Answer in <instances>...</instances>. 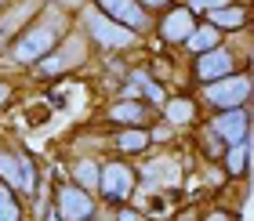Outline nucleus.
Here are the masks:
<instances>
[{
  "label": "nucleus",
  "instance_id": "obj_1",
  "mask_svg": "<svg viewBox=\"0 0 254 221\" xmlns=\"http://www.w3.org/2000/svg\"><path fill=\"white\" fill-rule=\"evenodd\" d=\"M80 22H84L91 44H102V48H109V51H127V48L138 44V33L120 26V22H113L98 4H84L80 7Z\"/></svg>",
  "mask_w": 254,
  "mask_h": 221
},
{
  "label": "nucleus",
  "instance_id": "obj_2",
  "mask_svg": "<svg viewBox=\"0 0 254 221\" xmlns=\"http://www.w3.org/2000/svg\"><path fill=\"white\" fill-rule=\"evenodd\" d=\"M59 51V22L37 18L33 26H26L15 40V58L18 62H44L48 55Z\"/></svg>",
  "mask_w": 254,
  "mask_h": 221
},
{
  "label": "nucleus",
  "instance_id": "obj_3",
  "mask_svg": "<svg viewBox=\"0 0 254 221\" xmlns=\"http://www.w3.org/2000/svg\"><path fill=\"white\" fill-rule=\"evenodd\" d=\"M251 91H254V76L251 73H233L218 84H207L203 87V102L218 112H229V109H244L251 102Z\"/></svg>",
  "mask_w": 254,
  "mask_h": 221
},
{
  "label": "nucleus",
  "instance_id": "obj_4",
  "mask_svg": "<svg viewBox=\"0 0 254 221\" xmlns=\"http://www.w3.org/2000/svg\"><path fill=\"white\" fill-rule=\"evenodd\" d=\"M55 214L62 221H91L95 218V200L80 185H59L55 189Z\"/></svg>",
  "mask_w": 254,
  "mask_h": 221
},
{
  "label": "nucleus",
  "instance_id": "obj_5",
  "mask_svg": "<svg viewBox=\"0 0 254 221\" xmlns=\"http://www.w3.org/2000/svg\"><path fill=\"white\" fill-rule=\"evenodd\" d=\"M192 73H196V80L207 87V84H218V80H225V76H233L236 73V55H233V48H214V51H207V55H200L192 62Z\"/></svg>",
  "mask_w": 254,
  "mask_h": 221
},
{
  "label": "nucleus",
  "instance_id": "obj_6",
  "mask_svg": "<svg viewBox=\"0 0 254 221\" xmlns=\"http://www.w3.org/2000/svg\"><path fill=\"white\" fill-rule=\"evenodd\" d=\"M196 26H200V22H196V15H192L186 4H178V7H167V11H164V18H160L156 33H160V40H164V44H186V40L192 37Z\"/></svg>",
  "mask_w": 254,
  "mask_h": 221
},
{
  "label": "nucleus",
  "instance_id": "obj_7",
  "mask_svg": "<svg viewBox=\"0 0 254 221\" xmlns=\"http://www.w3.org/2000/svg\"><path fill=\"white\" fill-rule=\"evenodd\" d=\"M98 189L106 192L109 203H127L131 192H134V170L127 164H120V160H113V164L102 167V185Z\"/></svg>",
  "mask_w": 254,
  "mask_h": 221
},
{
  "label": "nucleus",
  "instance_id": "obj_8",
  "mask_svg": "<svg viewBox=\"0 0 254 221\" xmlns=\"http://www.w3.org/2000/svg\"><path fill=\"white\" fill-rule=\"evenodd\" d=\"M211 131L222 138L225 145H240L247 142V131H251V109H229V112H218L211 120Z\"/></svg>",
  "mask_w": 254,
  "mask_h": 221
},
{
  "label": "nucleus",
  "instance_id": "obj_9",
  "mask_svg": "<svg viewBox=\"0 0 254 221\" xmlns=\"http://www.w3.org/2000/svg\"><path fill=\"white\" fill-rule=\"evenodd\" d=\"M98 7L106 11L113 22H120V26L134 29V33L149 29V15H145V7L138 4V0H98Z\"/></svg>",
  "mask_w": 254,
  "mask_h": 221
},
{
  "label": "nucleus",
  "instance_id": "obj_10",
  "mask_svg": "<svg viewBox=\"0 0 254 221\" xmlns=\"http://www.w3.org/2000/svg\"><path fill=\"white\" fill-rule=\"evenodd\" d=\"M207 22H211L214 29L222 33H236V29H247L251 26V7L247 4H229V7H218L207 15Z\"/></svg>",
  "mask_w": 254,
  "mask_h": 221
},
{
  "label": "nucleus",
  "instance_id": "obj_11",
  "mask_svg": "<svg viewBox=\"0 0 254 221\" xmlns=\"http://www.w3.org/2000/svg\"><path fill=\"white\" fill-rule=\"evenodd\" d=\"M214 48H222V29H214L211 22H200V26L192 29V37L186 40V51L189 55H207V51H214Z\"/></svg>",
  "mask_w": 254,
  "mask_h": 221
},
{
  "label": "nucleus",
  "instance_id": "obj_12",
  "mask_svg": "<svg viewBox=\"0 0 254 221\" xmlns=\"http://www.w3.org/2000/svg\"><path fill=\"white\" fill-rule=\"evenodd\" d=\"M0 178H4V185H11V189H22V153H4L0 149Z\"/></svg>",
  "mask_w": 254,
  "mask_h": 221
},
{
  "label": "nucleus",
  "instance_id": "obj_13",
  "mask_svg": "<svg viewBox=\"0 0 254 221\" xmlns=\"http://www.w3.org/2000/svg\"><path fill=\"white\" fill-rule=\"evenodd\" d=\"M222 160H225V174H229V178H244V174H247V142L229 145Z\"/></svg>",
  "mask_w": 254,
  "mask_h": 221
},
{
  "label": "nucleus",
  "instance_id": "obj_14",
  "mask_svg": "<svg viewBox=\"0 0 254 221\" xmlns=\"http://www.w3.org/2000/svg\"><path fill=\"white\" fill-rule=\"evenodd\" d=\"M131 76H134V84L142 87V95H145V102H149V106H167V95H164V87H160V84H156V80L149 76V73L134 69Z\"/></svg>",
  "mask_w": 254,
  "mask_h": 221
},
{
  "label": "nucleus",
  "instance_id": "obj_15",
  "mask_svg": "<svg viewBox=\"0 0 254 221\" xmlns=\"http://www.w3.org/2000/svg\"><path fill=\"white\" fill-rule=\"evenodd\" d=\"M164 116H167V123H189L196 116V106H192V98H167Z\"/></svg>",
  "mask_w": 254,
  "mask_h": 221
},
{
  "label": "nucleus",
  "instance_id": "obj_16",
  "mask_svg": "<svg viewBox=\"0 0 254 221\" xmlns=\"http://www.w3.org/2000/svg\"><path fill=\"white\" fill-rule=\"evenodd\" d=\"M73 174H76L80 189H98V185H102V170H98L95 160H76V164H73Z\"/></svg>",
  "mask_w": 254,
  "mask_h": 221
},
{
  "label": "nucleus",
  "instance_id": "obj_17",
  "mask_svg": "<svg viewBox=\"0 0 254 221\" xmlns=\"http://www.w3.org/2000/svg\"><path fill=\"white\" fill-rule=\"evenodd\" d=\"M113 120H124V123H142L149 120V109L142 106V102H120V106H113Z\"/></svg>",
  "mask_w": 254,
  "mask_h": 221
},
{
  "label": "nucleus",
  "instance_id": "obj_18",
  "mask_svg": "<svg viewBox=\"0 0 254 221\" xmlns=\"http://www.w3.org/2000/svg\"><path fill=\"white\" fill-rule=\"evenodd\" d=\"M149 142H153L149 131H120L117 134V149H124V153H142V149H149Z\"/></svg>",
  "mask_w": 254,
  "mask_h": 221
},
{
  "label": "nucleus",
  "instance_id": "obj_19",
  "mask_svg": "<svg viewBox=\"0 0 254 221\" xmlns=\"http://www.w3.org/2000/svg\"><path fill=\"white\" fill-rule=\"evenodd\" d=\"M18 203H15V189L0 185V221H18Z\"/></svg>",
  "mask_w": 254,
  "mask_h": 221
},
{
  "label": "nucleus",
  "instance_id": "obj_20",
  "mask_svg": "<svg viewBox=\"0 0 254 221\" xmlns=\"http://www.w3.org/2000/svg\"><path fill=\"white\" fill-rule=\"evenodd\" d=\"M229 4H236V0H189V11L192 15H211V11H218V7H229Z\"/></svg>",
  "mask_w": 254,
  "mask_h": 221
},
{
  "label": "nucleus",
  "instance_id": "obj_21",
  "mask_svg": "<svg viewBox=\"0 0 254 221\" xmlns=\"http://www.w3.org/2000/svg\"><path fill=\"white\" fill-rule=\"evenodd\" d=\"M22 192H37V164L29 156H22Z\"/></svg>",
  "mask_w": 254,
  "mask_h": 221
},
{
  "label": "nucleus",
  "instance_id": "obj_22",
  "mask_svg": "<svg viewBox=\"0 0 254 221\" xmlns=\"http://www.w3.org/2000/svg\"><path fill=\"white\" fill-rule=\"evenodd\" d=\"M138 4H142L145 11H160V7H175V4H171V0H138Z\"/></svg>",
  "mask_w": 254,
  "mask_h": 221
},
{
  "label": "nucleus",
  "instance_id": "obj_23",
  "mask_svg": "<svg viewBox=\"0 0 254 221\" xmlns=\"http://www.w3.org/2000/svg\"><path fill=\"white\" fill-rule=\"evenodd\" d=\"M117 221H145L142 214H138V211H120V218Z\"/></svg>",
  "mask_w": 254,
  "mask_h": 221
},
{
  "label": "nucleus",
  "instance_id": "obj_24",
  "mask_svg": "<svg viewBox=\"0 0 254 221\" xmlns=\"http://www.w3.org/2000/svg\"><path fill=\"white\" fill-rule=\"evenodd\" d=\"M7 98H11V87H7V84H0V109L7 106Z\"/></svg>",
  "mask_w": 254,
  "mask_h": 221
},
{
  "label": "nucleus",
  "instance_id": "obj_25",
  "mask_svg": "<svg viewBox=\"0 0 254 221\" xmlns=\"http://www.w3.org/2000/svg\"><path fill=\"white\" fill-rule=\"evenodd\" d=\"M62 7H84V0H59Z\"/></svg>",
  "mask_w": 254,
  "mask_h": 221
},
{
  "label": "nucleus",
  "instance_id": "obj_26",
  "mask_svg": "<svg viewBox=\"0 0 254 221\" xmlns=\"http://www.w3.org/2000/svg\"><path fill=\"white\" fill-rule=\"evenodd\" d=\"M207 221H233V218H229V214H222V211H218V214H211V218H207Z\"/></svg>",
  "mask_w": 254,
  "mask_h": 221
},
{
  "label": "nucleus",
  "instance_id": "obj_27",
  "mask_svg": "<svg viewBox=\"0 0 254 221\" xmlns=\"http://www.w3.org/2000/svg\"><path fill=\"white\" fill-rule=\"evenodd\" d=\"M44 221H62V218H59V214H55V211H51V214H48V218H44Z\"/></svg>",
  "mask_w": 254,
  "mask_h": 221
},
{
  "label": "nucleus",
  "instance_id": "obj_28",
  "mask_svg": "<svg viewBox=\"0 0 254 221\" xmlns=\"http://www.w3.org/2000/svg\"><path fill=\"white\" fill-rule=\"evenodd\" d=\"M4 4H7V0H0V7H4Z\"/></svg>",
  "mask_w": 254,
  "mask_h": 221
}]
</instances>
